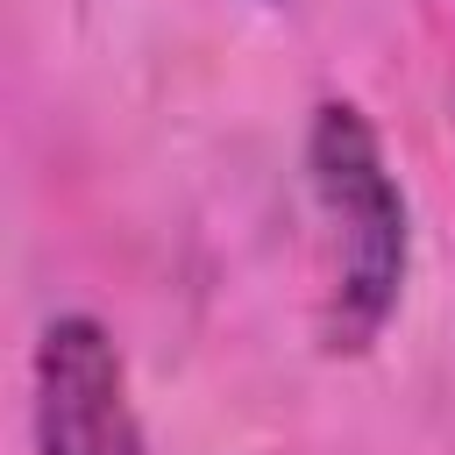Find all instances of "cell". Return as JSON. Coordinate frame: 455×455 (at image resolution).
Listing matches in <instances>:
<instances>
[{
    "label": "cell",
    "mask_w": 455,
    "mask_h": 455,
    "mask_svg": "<svg viewBox=\"0 0 455 455\" xmlns=\"http://www.w3.org/2000/svg\"><path fill=\"white\" fill-rule=\"evenodd\" d=\"M306 213L320 249L313 341L327 363H363L405 313L412 291V199L363 100L320 92L299 135Z\"/></svg>",
    "instance_id": "6da1fadb"
},
{
    "label": "cell",
    "mask_w": 455,
    "mask_h": 455,
    "mask_svg": "<svg viewBox=\"0 0 455 455\" xmlns=\"http://www.w3.org/2000/svg\"><path fill=\"white\" fill-rule=\"evenodd\" d=\"M28 455H149L128 355L100 313H50L28 341Z\"/></svg>",
    "instance_id": "7a4b0ae2"
},
{
    "label": "cell",
    "mask_w": 455,
    "mask_h": 455,
    "mask_svg": "<svg viewBox=\"0 0 455 455\" xmlns=\"http://www.w3.org/2000/svg\"><path fill=\"white\" fill-rule=\"evenodd\" d=\"M249 7H291V0H249Z\"/></svg>",
    "instance_id": "3957f363"
}]
</instances>
